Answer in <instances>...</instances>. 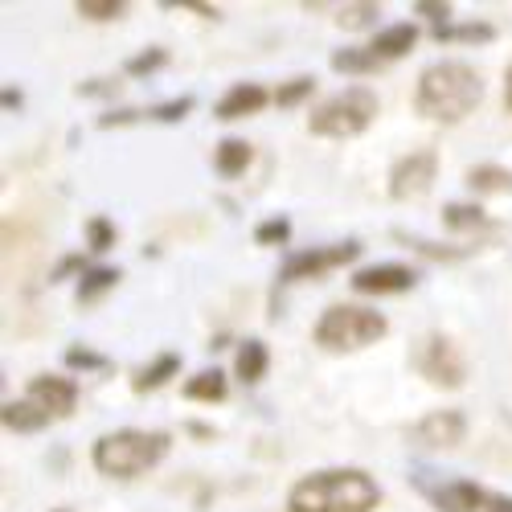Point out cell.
<instances>
[{
    "mask_svg": "<svg viewBox=\"0 0 512 512\" xmlns=\"http://www.w3.org/2000/svg\"><path fill=\"white\" fill-rule=\"evenodd\" d=\"M381 500L377 484L357 467H336L300 480L287 496L291 512H373Z\"/></svg>",
    "mask_w": 512,
    "mask_h": 512,
    "instance_id": "obj_1",
    "label": "cell"
},
{
    "mask_svg": "<svg viewBox=\"0 0 512 512\" xmlns=\"http://www.w3.org/2000/svg\"><path fill=\"white\" fill-rule=\"evenodd\" d=\"M484 99L480 74L463 62H439L431 70H422L418 78V115L435 119V123H459L463 115H472L476 103Z\"/></svg>",
    "mask_w": 512,
    "mask_h": 512,
    "instance_id": "obj_2",
    "label": "cell"
},
{
    "mask_svg": "<svg viewBox=\"0 0 512 512\" xmlns=\"http://www.w3.org/2000/svg\"><path fill=\"white\" fill-rule=\"evenodd\" d=\"M168 451V435L160 431H115L95 443V467L103 476L132 480L148 467H156Z\"/></svg>",
    "mask_w": 512,
    "mask_h": 512,
    "instance_id": "obj_3",
    "label": "cell"
},
{
    "mask_svg": "<svg viewBox=\"0 0 512 512\" xmlns=\"http://www.w3.org/2000/svg\"><path fill=\"white\" fill-rule=\"evenodd\" d=\"M381 336H386V316H377L369 308H349V304L328 308L320 316V324H316V345H324L332 353L365 349Z\"/></svg>",
    "mask_w": 512,
    "mask_h": 512,
    "instance_id": "obj_4",
    "label": "cell"
},
{
    "mask_svg": "<svg viewBox=\"0 0 512 512\" xmlns=\"http://www.w3.org/2000/svg\"><path fill=\"white\" fill-rule=\"evenodd\" d=\"M373 115H377V95L365 87H349L345 95H336L312 111V132L328 136V140H349V136L365 132Z\"/></svg>",
    "mask_w": 512,
    "mask_h": 512,
    "instance_id": "obj_5",
    "label": "cell"
},
{
    "mask_svg": "<svg viewBox=\"0 0 512 512\" xmlns=\"http://www.w3.org/2000/svg\"><path fill=\"white\" fill-rule=\"evenodd\" d=\"M418 373L443 390H459L463 386V357L447 336H426L418 349Z\"/></svg>",
    "mask_w": 512,
    "mask_h": 512,
    "instance_id": "obj_6",
    "label": "cell"
},
{
    "mask_svg": "<svg viewBox=\"0 0 512 512\" xmlns=\"http://www.w3.org/2000/svg\"><path fill=\"white\" fill-rule=\"evenodd\" d=\"M361 254L357 242H340V246H324V250H304V254H291L287 267H283V279L295 283V279H320L328 275L332 267H345Z\"/></svg>",
    "mask_w": 512,
    "mask_h": 512,
    "instance_id": "obj_7",
    "label": "cell"
},
{
    "mask_svg": "<svg viewBox=\"0 0 512 512\" xmlns=\"http://www.w3.org/2000/svg\"><path fill=\"white\" fill-rule=\"evenodd\" d=\"M435 152H410L394 164L390 173V197L394 201H406V197H422L435 181Z\"/></svg>",
    "mask_w": 512,
    "mask_h": 512,
    "instance_id": "obj_8",
    "label": "cell"
},
{
    "mask_svg": "<svg viewBox=\"0 0 512 512\" xmlns=\"http://www.w3.org/2000/svg\"><path fill=\"white\" fill-rule=\"evenodd\" d=\"M29 402L46 418H66L78 402V386L70 377H33L29 381Z\"/></svg>",
    "mask_w": 512,
    "mask_h": 512,
    "instance_id": "obj_9",
    "label": "cell"
},
{
    "mask_svg": "<svg viewBox=\"0 0 512 512\" xmlns=\"http://www.w3.org/2000/svg\"><path fill=\"white\" fill-rule=\"evenodd\" d=\"M418 283V275L410 267H398V263H386V267H365L353 275V287L361 295H398V291H410Z\"/></svg>",
    "mask_w": 512,
    "mask_h": 512,
    "instance_id": "obj_10",
    "label": "cell"
},
{
    "mask_svg": "<svg viewBox=\"0 0 512 512\" xmlns=\"http://www.w3.org/2000/svg\"><path fill=\"white\" fill-rule=\"evenodd\" d=\"M463 431H467V422L459 410H435L414 426V439L426 447H455V443H463Z\"/></svg>",
    "mask_w": 512,
    "mask_h": 512,
    "instance_id": "obj_11",
    "label": "cell"
},
{
    "mask_svg": "<svg viewBox=\"0 0 512 512\" xmlns=\"http://www.w3.org/2000/svg\"><path fill=\"white\" fill-rule=\"evenodd\" d=\"M426 492H431V500L439 504V512H476L480 504H488V496L472 480H451L443 488H426Z\"/></svg>",
    "mask_w": 512,
    "mask_h": 512,
    "instance_id": "obj_12",
    "label": "cell"
},
{
    "mask_svg": "<svg viewBox=\"0 0 512 512\" xmlns=\"http://www.w3.org/2000/svg\"><path fill=\"white\" fill-rule=\"evenodd\" d=\"M267 103V91L259 82H238V87L218 103V119H242V115H254Z\"/></svg>",
    "mask_w": 512,
    "mask_h": 512,
    "instance_id": "obj_13",
    "label": "cell"
},
{
    "mask_svg": "<svg viewBox=\"0 0 512 512\" xmlns=\"http://www.w3.org/2000/svg\"><path fill=\"white\" fill-rule=\"evenodd\" d=\"M414 41H418V29H414V25H394V29H386V33H377V37H373L369 54H373L377 62H390V58L410 54Z\"/></svg>",
    "mask_w": 512,
    "mask_h": 512,
    "instance_id": "obj_14",
    "label": "cell"
},
{
    "mask_svg": "<svg viewBox=\"0 0 512 512\" xmlns=\"http://www.w3.org/2000/svg\"><path fill=\"white\" fill-rule=\"evenodd\" d=\"M234 369H238V377L246 381V386L263 381V373H267V345H263V340H246V345L238 349Z\"/></svg>",
    "mask_w": 512,
    "mask_h": 512,
    "instance_id": "obj_15",
    "label": "cell"
},
{
    "mask_svg": "<svg viewBox=\"0 0 512 512\" xmlns=\"http://www.w3.org/2000/svg\"><path fill=\"white\" fill-rule=\"evenodd\" d=\"M467 185L476 193H512V173L508 168H496V164H480L467 173Z\"/></svg>",
    "mask_w": 512,
    "mask_h": 512,
    "instance_id": "obj_16",
    "label": "cell"
},
{
    "mask_svg": "<svg viewBox=\"0 0 512 512\" xmlns=\"http://www.w3.org/2000/svg\"><path fill=\"white\" fill-rule=\"evenodd\" d=\"M185 398H193V402H222L226 398V377L218 369L197 373L189 386H185Z\"/></svg>",
    "mask_w": 512,
    "mask_h": 512,
    "instance_id": "obj_17",
    "label": "cell"
},
{
    "mask_svg": "<svg viewBox=\"0 0 512 512\" xmlns=\"http://www.w3.org/2000/svg\"><path fill=\"white\" fill-rule=\"evenodd\" d=\"M46 422H50V418L41 414L29 398H25V402H9V406H5V426H9V431H41Z\"/></svg>",
    "mask_w": 512,
    "mask_h": 512,
    "instance_id": "obj_18",
    "label": "cell"
},
{
    "mask_svg": "<svg viewBox=\"0 0 512 512\" xmlns=\"http://www.w3.org/2000/svg\"><path fill=\"white\" fill-rule=\"evenodd\" d=\"M213 160H218V173L222 177H238L242 168L250 164V144L246 140H222L218 144V156H213Z\"/></svg>",
    "mask_w": 512,
    "mask_h": 512,
    "instance_id": "obj_19",
    "label": "cell"
},
{
    "mask_svg": "<svg viewBox=\"0 0 512 512\" xmlns=\"http://www.w3.org/2000/svg\"><path fill=\"white\" fill-rule=\"evenodd\" d=\"M177 369H181V357H177V353H164V357H160V361H156L152 369H144V373H140V377L132 381V386H136V394L160 390V386H164V381H168V377H173Z\"/></svg>",
    "mask_w": 512,
    "mask_h": 512,
    "instance_id": "obj_20",
    "label": "cell"
},
{
    "mask_svg": "<svg viewBox=\"0 0 512 512\" xmlns=\"http://www.w3.org/2000/svg\"><path fill=\"white\" fill-rule=\"evenodd\" d=\"M443 222H447L451 230H476V226H488L484 209H480V205H463V201H451V205L443 209Z\"/></svg>",
    "mask_w": 512,
    "mask_h": 512,
    "instance_id": "obj_21",
    "label": "cell"
},
{
    "mask_svg": "<svg viewBox=\"0 0 512 512\" xmlns=\"http://www.w3.org/2000/svg\"><path fill=\"white\" fill-rule=\"evenodd\" d=\"M123 275L119 271H107V267H95V271H87L82 275V287H78V304H91V300H99V295L107 291V287H115Z\"/></svg>",
    "mask_w": 512,
    "mask_h": 512,
    "instance_id": "obj_22",
    "label": "cell"
},
{
    "mask_svg": "<svg viewBox=\"0 0 512 512\" xmlns=\"http://www.w3.org/2000/svg\"><path fill=\"white\" fill-rule=\"evenodd\" d=\"M377 66L381 62L369 50H340V54H332V70H345V74H369Z\"/></svg>",
    "mask_w": 512,
    "mask_h": 512,
    "instance_id": "obj_23",
    "label": "cell"
},
{
    "mask_svg": "<svg viewBox=\"0 0 512 512\" xmlns=\"http://www.w3.org/2000/svg\"><path fill=\"white\" fill-rule=\"evenodd\" d=\"M373 17H377V5H369V0L336 9V25H345V29H365V25H373Z\"/></svg>",
    "mask_w": 512,
    "mask_h": 512,
    "instance_id": "obj_24",
    "label": "cell"
},
{
    "mask_svg": "<svg viewBox=\"0 0 512 512\" xmlns=\"http://www.w3.org/2000/svg\"><path fill=\"white\" fill-rule=\"evenodd\" d=\"M78 17L115 21V17H123V0H78Z\"/></svg>",
    "mask_w": 512,
    "mask_h": 512,
    "instance_id": "obj_25",
    "label": "cell"
},
{
    "mask_svg": "<svg viewBox=\"0 0 512 512\" xmlns=\"http://www.w3.org/2000/svg\"><path fill=\"white\" fill-rule=\"evenodd\" d=\"M312 91H316V82H312V78H291L287 87L275 91V103H279V107H295V103H304Z\"/></svg>",
    "mask_w": 512,
    "mask_h": 512,
    "instance_id": "obj_26",
    "label": "cell"
},
{
    "mask_svg": "<svg viewBox=\"0 0 512 512\" xmlns=\"http://www.w3.org/2000/svg\"><path fill=\"white\" fill-rule=\"evenodd\" d=\"M193 111V99L185 95V99H173V103H160V107H152V111H144L148 119H156V123H177V119H185Z\"/></svg>",
    "mask_w": 512,
    "mask_h": 512,
    "instance_id": "obj_27",
    "label": "cell"
},
{
    "mask_svg": "<svg viewBox=\"0 0 512 512\" xmlns=\"http://www.w3.org/2000/svg\"><path fill=\"white\" fill-rule=\"evenodd\" d=\"M439 41H492V25H459V29H435Z\"/></svg>",
    "mask_w": 512,
    "mask_h": 512,
    "instance_id": "obj_28",
    "label": "cell"
},
{
    "mask_svg": "<svg viewBox=\"0 0 512 512\" xmlns=\"http://www.w3.org/2000/svg\"><path fill=\"white\" fill-rule=\"evenodd\" d=\"M87 234H91V250H111V246H115V230H111L107 218H95V222L87 226Z\"/></svg>",
    "mask_w": 512,
    "mask_h": 512,
    "instance_id": "obj_29",
    "label": "cell"
},
{
    "mask_svg": "<svg viewBox=\"0 0 512 512\" xmlns=\"http://www.w3.org/2000/svg\"><path fill=\"white\" fill-rule=\"evenodd\" d=\"M287 234H291V226H287L283 218H275V222H263L259 230H254V238H259L263 246H271V242H287Z\"/></svg>",
    "mask_w": 512,
    "mask_h": 512,
    "instance_id": "obj_30",
    "label": "cell"
},
{
    "mask_svg": "<svg viewBox=\"0 0 512 512\" xmlns=\"http://www.w3.org/2000/svg\"><path fill=\"white\" fill-rule=\"evenodd\" d=\"M156 66H164V50H148V54L132 58V62H127V74H152Z\"/></svg>",
    "mask_w": 512,
    "mask_h": 512,
    "instance_id": "obj_31",
    "label": "cell"
},
{
    "mask_svg": "<svg viewBox=\"0 0 512 512\" xmlns=\"http://www.w3.org/2000/svg\"><path fill=\"white\" fill-rule=\"evenodd\" d=\"M66 365H74V369H103L107 361L99 353H87V349H70L66 353Z\"/></svg>",
    "mask_w": 512,
    "mask_h": 512,
    "instance_id": "obj_32",
    "label": "cell"
},
{
    "mask_svg": "<svg viewBox=\"0 0 512 512\" xmlns=\"http://www.w3.org/2000/svg\"><path fill=\"white\" fill-rule=\"evenodd\" d=\"M418 13L431 17L435 29H447V17H451V5H431V0H418Z\"/></svg>",
    "mask_w": 512,
    "mask_h": 512,
    "instance_id": "obj_33",
    "label": "cell"
},
{
    "mask_svg": "<svg viewBox=\"0 0 512 512\" xmlns=\"http://www.w3.org/2000/svg\"><path fill=\"white\" fill-rule=\"evenodd\" d=\"M484 512H512V496H488Z\"/></svg>",
    "mask_w": 512,
    "mask_h": 512,
    "instance_id": "obj_34",
    "label": "cell"
},
{
    "mask_svg": "<svg viewBox=\"0 0 512 512\" xmlns=\"http://www.w3.org/2000/svg\"><path fill=\"white\" fill-rule=\"evenodd\" d=\"M504 103L512 107V70H508V82H504Z\"/></svg>",
    "mask_w": 512,
    "mask_h": 512,
    "instance_id": "obj_35",
    "label": "cell"
}]
</instances>
